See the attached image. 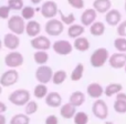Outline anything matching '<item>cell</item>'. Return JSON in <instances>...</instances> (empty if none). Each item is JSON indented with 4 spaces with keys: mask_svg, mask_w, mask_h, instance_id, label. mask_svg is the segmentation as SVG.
<instances>
[{
    "mask_svg": "<svg viewBox=\"0 0 126 124\" xmlns=\"http://www.w3.org/2000/svg\"><path fill=\"white\" fill-rule=\"evenodd\" d=\"M30 98H31V94L28 90L18 89L9 94L8 100L11 104L16 105V106H24L31 100Z\"/></svg>",
    "mask_w": 126,
    "mask_h": 124,
    "instance_id": "6da1fadb",
    "label": "cell"
},
{
    "mask_svg": "<svg viewBox=\"0 0 126 124\" xmlns=\"http://www.w3.org/2000/svg\"><path fill=\"white\" fill-rule=\"evenodd\" d=\"M2 43H3L4 48H7L8 50L10 51L17 50L20 46V38L16 33H12V32L6 33L3 37V40H2Z\"/></svg>",
    "mask_w": 126,
    "mask_h": 124,
    "instance_id": "7c38bea8",
    "label": "cell"
},
{
    "mask_svg": "<svg viewBox=\"0 0 126 124\" xmlns=\"http://www.w3.org/2000/svg\"><path fill=\"white\" fill-rule=\"evenodd\" d=\"M41 30H42V27H41V24H40L39 21L33 20V19L27 21V23H26V33H27L28 37H30V38L37 37V35H40Z\"/></svg>",
    "mask_w": 126,
    "mask_h": 124,
    "instance_id": "5bb4252c",
    "label": "cell"
},
{
    "mask_svg": "<svg viewBox=\"0 0 126 124\" xmlns=\"http://www.w3.org/2000/svg\"><path fill=\"white\" fill-rule=\"evenodd\" d=\"M52 49L59 55H69L73 51V44L67 40H57L52 43Z\"/></svg>",
    "mask_w": 126,
    "mask_h": 124,
    "instance_id": "30bf717a",
    "label": "cell"
},
{
    "mask_svg": "<svg viewBox=\"0 0 126 124\" xmlns=\"http://www.w3.org/2000/svg\"><path fill=\"white\" fill-rule=\"evenodd\" d=\"M109 63L113 69H122L126 65V54L125 52L113 53L109 58Z\"/></svg>",
    "mask_w": 126,
    "mask_h": 124,
    "instance_id": "4fadbf2b",
    "label": "cell"
},
{
    "mask_svg": "<svg viewBox=\"0 0 126 124\" xmlns=\"http://www.w3.org/2000/svg\"><path fill=\"white\" fill-rule=\"evenodd\" d=\"M33 60L38 65L47 64L49 61V54L46 50H35L33 53Z\"/></svg>",
    "mask_w": 126,
    "mask_h": 124,
    "instance_id": "d4e9b609",
    "label": "cell"
},
{
    "mask_svg": "<svg viewBox=\"0 0 126 124\" xmlns=\"http://www.w3.org/2000/svg\"><path fill=\"white\" fill-rule=\"evenodd\" d=\"M8 6L11 10H21L24 7L23 0H8Z\"/></svg>",
    "mask_w": 126,
    "mask_h": 124,
    "instance_id": "8d00e7d4",
    "label": "cell"
},
{
    "mask_svg": "<svg viewBox=\"0 0 126 124\" xmlns=\"http://www.w3.org/2000/svg\"><path fill=\"white\" fill-rule=\"evenodd\" d=\"M7 110H8V107H7L6 103L0 101V114H3L4 112H7Z\"/></svg>",
    "mask_w": 126,
    "mask_h": 124,
    "instance_id": "b9f144b4",
    "label": "cell"
},
{
    "mask_svg": "<svg viewBox=\"0 0 126 124\" xmlns=\"http://www.w3.org/2000/svg\"><path fill=\"white\" fill-rule=\"evenodd\" d=\"M19 81V72L17 69H9L0 75V85L2 88H10Z\"/></svg>",
    "mask_w": 126,
    "mask_h": 124,
    "instance_id": "5b68a950",
    "label": "cell"
},
{
    "mask_svg": "<svg viewBox=\"0 0 126 124\" xmlns=\"http://www.w3.org/2000/svg\"><path fill=\"white\" fill-rule=\"evenodd\" d=\"M67 3L74 9H83L85 6L84 0H67Z\"/></svg>",
    "mask_w": 126,
    "mask_h": 124,
    "instance_id": "f35d334b",
    "label": "cell"
},
{
    "mask_svg": "<svg viewBox=\"0 0 126 124\" xmlns=\"http://www.w3.org/2000/svg\"><path fill=\"white\" fill-rule=\"evenodd\" d=\"M9 124H30V116L26 113L15 114L10 119Z\"/></svg>",
    "mask_w": 126,
    "mask_h": 124,
    "instance_id": "f1b7e54d",
    "label": "cell"
},
{
    "mask_svg": "<svg viewBox=\"0 0 126 124\" xmlns=\"http://www.w3.org/2000/svg\"><path fill=\"white\" fill-rule=\"evenodd\" d=\"M105 32V24L101 21H95L90 26V33L94 37H101Z\"/></svg>",
    "mask_w": 126,
    "mask_h": 124,
    "instance_id": "cb8c5ba5",
    "label": "cell"
},
{
    "mask_svg": "<svg viewBox=\"0 0 126 124\" xmlns=\"http://www.w3.org/2000/svg\"><path fill=\"white\" fill-rule=\"evenodd\" d=\"M124 69H125V73H126V65H125V67H124Z\"/></svg>",
    "mask_w": 126,
    "mask_h": 124,
    "instance_id": "f907efd6",
    "label": "cell"
},
{
    "mask_svg": "<svg viewBox=\"0 0 126 124\" xmlns=\"http://www.w3.org/2000/svg\"><path fill=\"white\" fill-rule=\"evenodd\" d=\"M48 93V87H47V84H43V83H38L33 89V95H34L35 99H39V100L46 99Z\"/></svg>",
    "mask_w": 126,
    "mask_h": 124,
    "instance_id": "484cf974",
    "label": "cell"
},
{
    "mask_svg": "<svg viewBox=\"0 0 126 124\" xmlns=\"http://www.w3.org/2000/svg\"><path fill=\"white\" fill-rule=\"evenodd\" d=\"M30 44L34 50H46L48 51L49 49L52 48L51 40L46 35H37L34 38H31Z\"/></svg>",
    "mask_w": 126,
    "mask_h": 124,
    "instance_id": "8fae6325",
    "label": "cell"
},
{
    "mask_svg": "<svg viewBox=\"0 0 126 124\" xmlns=\"http://www.w3.org/2000/svg\"><path fill=\"white\" fill-rule=\"evenodd\" d=\"M117 35L120 37H126V20L121 22L117 27Z\"/></svg>",
    "mask_w": 126,
    "mask_h": 124,
    "instance_id": "ab89813d",
    "label": "cell"
},
{
    "mask_svg": "<svg viewBox=\"0 0 126 124\" xmlns=\"http://www.w3.org/2000/svg\"><path fill=\"white\" fill-rule=\"evenodd\" d=\"M86 93L90 98L92 99H100L101 96L104 94V89L100 83H90L86 88Z\"/></svg>",
    "mask_w": 126,
    "mask_h": 124,
    "instance_id": "e0dca14e",
    "label": "cell"
},
{
    "mask_svg": "<svg viewBox=\"0 0 126 124\" xmlns=\"http://www.w3.org/2000/svg\"><path fill=\"white\" fill-rule=\"evenodd\" d=\"M20 11H21V15L20 16H21L26 21L32 20L35 16V12H37V11H35V8L32 6H24Z\"/></svg>",
    "mask_w": 126,
    "mask_h": 124,
    "instance_id": "4dcf8cb0",
    "label": "cell"
},
{
    "mask_svg": "<svg viewBox=\"0 0 126 124\" xmlns=\"http://www.w3.org/2000/svg\"><path fill=\"white\" fill-rule=\"evenodd\" d=\"M40 13L46 19H52V18L57 17V15H59V7L55 1L48 0V1H44L42 3Z\"/></svg>",
    "mask_w": 126,
    "mask_h": 124,
    "instance_id": "ba28073f",
    "label": "cell"
},
{
    "mask_svg": "<svg viewBox=\"0 0 126 124\" xmlns=\"http://www.w3.org/2000/svg\"><path fill=\"white\" fill-rule=\"evenodd\" d=\"M96 16H97V12L94 8L84 10L83 13L81 15V24H83L84 27H90L93 22H95Z\"/></svg>",
    "mask_w": 126,
    "mask_h": 124,
    "instance_id": "9a60e30c",
    "label": "cell"
},
{
    "mask_svg": "<svg viewBox=\"0 0 126 124\" xmlns=\"http://www.w3.org/2000/svg\"><path fill=\"white\" fill-rule=\"evenodd\" d=\"M114 47L118 52H126V39L123 37L114 40Z\"/></svg>",
    "mask_w": 126,
    "mask_h": 124,
    "instance_id": "e575fe53",
    "label": "cell"
},
{
    "mask_svg": "<svg viewBox=\"0 0 126 124\" xmlns=\"http://www.w3.org/2000/svg\"><path fill=\"white\" fill-rule=\"evenodd\" d=\"M85 28L83 24H78V23H73L71 26H69L67 28V35H69L71 39H75L79 38L84 33Z\"/></svg>",
    "mask_w": 126,
    "mask_h": 124,
    "instance_id": "44dd1931",
    "label": "cell"
},
{
    "mask_svg": "<svg viewBox=\"0 0 126 124\" xmlns=\"http://www.w3.org/2000/svg\"><path fill=\"white\" fill-rule=\"evenodd\" d=\"M105 124H114L113 122H110V121H106V123H105Z\"/></svg>",
    "mask_w": 126,
    "mask_h": 124,
    "instance_id": "7dc6e473",
    "label": "cell"
},
{
    "mask_svg": "<svg viewBox=\"0 0 126 124\" xmlns=\"http://www.w3.org/2000/svg\"><path fill=\"white\" fill-rule=\"evenodd\" d=\"M46 104L50 107H60L62 105V96L59 92H55V91H52V92H49L47 94L46 99Z\"/></svg>",
    "mask_w": 126,
    "mask_h": 124,
    "instance_id": "2e32d148",
    "label": "cell"
},
{
    "mask_svg": "<svg viewBox=\"0 0 126 124\" xmlns=\"http://www.w3.org/2000/svg\"><path fill=\"white\" fill-rule=\"evenodd\" d=\"M0 124H7V119L3 114H0Z\"/></svg>",
    "mask_w": 126,
    "mask_h": 124,
    "instance_id": "ee69618b",
    "label": "cell"
},
{
    "mask_svg": "<svg viewBox=\"0 0 126 124\" xmlns=\"http://www.w3.org/2000/svg\"><path fill=\"white\" fill-rule=\"evenodd\" d=\"M73 48L80 52H85L90 49V41L85 37H79L74 39Z\"/></svg>",
    "mask_w": 126,
    "mask_h": 124,
    "instance_id": "7402d4cb",
    "label": "cell"
},
{
    "mask_svg": "<svg viewBox=\"0 0 126 124\" xmlns=\"http://www.w3.org/2000/svg\"><path fill=\"white\" fill-rule=\"evenodd\" d=\"M66 78H67V74L64 70H58V71L53 72L51 82H52L54 85H61L62 83H64V81L66 80Z\"/></svg>",
    "mask_w": 126,
    "mask_h": 124,
    "instance_id": "f546056e",
    "label": "cell"
},
{
    "mask_svg": "<svg viewBox=\"0 0 126 124\" xmlns=\"http://www.w3.org/2000/svg\"><path fill=\"white\" fill-rule=\"evenodd\" d=\"M92 112H93L94 116L97 118L98 120H106L109 116V107L105 101L97 99L92 105Z\"/></svg>",
    "mask_w": 126,
    "mask_h": 124,
    "instance_id": "9c48e42d",
    "label": "cell"
},
{
    "mask_svg": "<svg viewBox=\"0 0 126 124\" xmlns=\"http://www.w3.org/2000/svg\"><path fill=\"white\" fill-rule=\"evenodd\" d=\"M116 99H117V100H125L126 101V94L120 92V93L116 94Z\"/></svg>",
    "mask_w": 126,
    "mask_h": 124,
    "instance_id": "7bdbcfd3",
    "label": "cell"
},
{
    "mask_svg": "<svg viewBox=\"0 0 126 124\" xmlns=\"http://www.w3.org/2000/svg\"><path fill=\"white\" fill-rule=\"evenodd\" d=\"M2 47H3V43H2V40H1V39H0V51H1Z\"/></svg>",
    "mask_w": 126,
    "mask_h": 124,
    "instance_id": "bcb514c9",
    "label": "cell"
},
{
    "mask_svg": "<svg viewBox=\"0 0 126 124\" xmlns=\"http://www.w3.org/2000/svg\"><path fill=\"white\" fill-rule=\"evenodd\" d=\"M121 19H122V15L116 9H111L105 13V21H106L107 24H110L112 27L117 26L120 23Z\"/></svg>",
    "mask_w": 126,
    "mask_h": 124,
    "instance_id": "ac0fdd59",
    "label": "cell"
},
{
    "mask_svg": "<svg viewBox=\"0 0 126 124\" xmlns=\"http://www.w3.org/2000/svg\"><path fill=\"white\" fill-rule=\"evenodd\" d=\"M24 62L23 54L17 50L10 51L8 54L4 57V64L10 69H17V68L21 67Z\"/></svg>",
    "mask_w": 126,
    "mask_h": 124,
    "instance_id": "8992f818",
    "label": "cell"
},
{
    "mask_svg": "<svg viewBox=\"0 0 126 124\" xmlns=\"http://www.w3.org/2000/svg\"><path fill=\"white\" fill-rule=\"evenodd\" d=\"M1 93H2V87L0 85V95H1Z\"/></svg>",
    "mask_w": 126,
    "mask_h": 124,
    "instance_id": "c3c4849f",
    "label": "cell"
},
{
    "mask_svg": "<svg viewBox=\"0 0 126 124\" xmlns=\"http://www.w3.org/2000/svg\"><path fill=\"white\" fill-rule=\"evenodd\" d=\"M122 90H123V85L121 83H111L104 89V94L107 98H111V96L120 93Z\"/></svg>",
    "mask_w": 126,
    "mask_h": 124,
    "instance_id": "4316f807",
    "label": "cell"
},
{
    "mask_svg": "<svg viewBox=\"0 0 126 124\" xmlns=\"http://www.w3.org/2000/svg\"><path fill=\"white\" fill-rule=\"evenodd\" d=\"M31 3L34 4V6H38V4H40L42 2V0H30Z\"/></svg>",
    "mask_w": 126,
    "mask_h": 124,
    "instance_id": "f6af8a7d",
    "label": "cell"
},
{
    "mask_svg": "<svg viewBox=\"0 0 126 124\" xmlns=\"http://www.w3.org/2000/svg\"><path fill=\"white\" fill-rule=\"evenodd\" d=\"M83 74H84V65H83V63H78L75 68L72 70L70 78L72 81L76 82V81H80L83 78Z\"/></svg>",
    "mask_w": 126,
    "mask_h": 124,
    "instance_id": "83f0119b",
    "label": "cell"
},
{
    "mask_svg": "<svg viewBox=\"0 0 126 124\" xmlns=\"http://www.w3.org/2000/svg\"><path fill=\"white\" fill-rule=\"evenodd\" d=\"M44 31L50 37H59L64 31V23L60 19H48L44 24Z\"/></svg>",
    "mask_w": 126,
    "mask_h": 124,
    "instance_id": "7a4b0ae2",
    "label": "cell"
},
{
    "mask_svg": "<svg viewBox=\"0 0 126 124\" xmlns=\"http://www.w3.org/2000/svg\"><path fill=\"white\" fill-rule=\"evenodd\" d=\"M76 113V106H74L73 104H71L70 102L62 104L60 107V115L62 116L65 120H70V119H73L74 115Z\"/></svg>",
    "mask_w": 126,
    "mask_h": 124,
    "instance_id": "d6986e66",
    "label": "cell"
},
{
    "mask_svg": "<svg viewBox=\"0 0 126 124\" xmlns=\"http://www.w3.org/2000/svg\"><path fill=\"white\" fill-rule=\"evenodd\" d=\"M35 79L39 83H43V84H48L49 82H51L53 75V70L51 67H49L48 64H42L39 65L38 69L35 70Z\"/></svg>",
    "mask_w": 126,
    "mask_h": 124,
    "instance_id": "52a82bcc",
    "label": "cell"
},
{
    "mask_svg": "<svg viewBox=\"0 0 126 124\" xmlns=\"http://www.w3.org/2000/svg\"><path fill=\"white\" fill-rule=\"evenodd\" d=\"M38 109H39V105H38L37 101L30 100L26 105H24V113L28 114V115H32V114L37 113Z\"/></svg>",
    "mask_w": 126,
    "mask_h": 124,
    "instance_id": "d6a6232c",
    "label": "cell"
},
{
    "mask_svg": "<svg viewBox=\"0 0 126 124\" xmlns=\"http://www.w3.org/2000/svg\"><path fill=\"white\" fill-rule=\"evenodd\" d=\"M124 9H125V12H126V0H125V3H124Z\"/></svg>",
    "mask_w": 126,
    "mask_h": 124,
    "instance_id": "681fc988",
    "label": "cell"
},
{
    "mask_svg": "<svg viewBox=\"0 0 126 124\" xmlns=\"http://www.w3.org/2000/svg\"><path fill=\"white\" fill-rule=\"evenodd\" d=\"M8 29L10 32L21 35L26 32V20L21 16H11L8 19Z\"/></svg>",
    "mask_w": 126,
    "mask_h": 124,
    "instance_id": "3957f363",
    "label": "cell"
},
{
    "mask_svg": "<svg viewBox=\"0 0 126 124\" xmlns=\"http://www.w3.org/2000/svg\"><path fill=\"white\" fill-rule=\"evenodd\" d=\"M59 16H60V20L64 23V26H71L75 22V16L73 12H70L69 15H64L61 10L59 9Z\"/></svg>",
    "mask_w": 126,
    "mask_h": 124,
    "instance_id": "1f68e13d",
    "label": "cell"
},
{
    "mask_svg": "<svg viewBox=\"0 0 126 124\" xmlns=\"http://www.w3.org/2000/svg\"><path fill=\"white\" fill-rule=\"evenodd\" d=\"M114 110H115V112H117L120 114L126 113V101L116 99V101L114 102Z\"/></svg>",
    "mask_w": 126,
    "mask_h": 124,
    "instance_id": "d590c367",
    "label": "cell"
},
{
    "mask_svg": "<svg viewBox=\"0 0 126 124\" xmlns=\"http://www.w3.org/2000/svg\"><path fill=\"white\" fill-rule=\"evenodd\" d=\"M69 102L73 104L74 106H81L83 103L85 102V94L81 91H74L73 93L70 95Z\"/></svg>",
    "mask_w": 126,
    "mask_h": 124,
    "instance_id": "603a6c76",
    "label": "cell"
},
{
    "mask_svg": "<svg viewBox=\"0 0 126 124\" xmlns=\"http://www.w3.org/2000/svg\"><path fill=\"white\" fill-rule=\"evenodd\" d=\"M74 124H87L89 123V115L85 112H76L73 118Z\"/></svg>",
    "mask_w": 126,
    "mask_h": 124,
    "instance_id": "836d02e7",
    "label": "cell"
},
{
    "mask_svg": "<svg viewBox=\"0 0 126 124\" xmlns=\"http://www.w3.org/2000/svg\"><path fill=\"white\" fill-rule=\"evenodd\" d=\"M10 11L11 9L9 8L8 4L0 6V19H9L10 18Z\"/></svg>",
    "mask_w": 126,
    "mask_h": 124,
    "instance_id": "74e56055",
    "label": "cell"
},
{
    "mask_svg": "<svg viewBox=\"0 0 126 124\" xmlns=\"http://www.w3.org/2000/svg\"><path fill=\"white\" fill-rule=\"evenodd\" d=\"M109 51L105 48H98L92 53L90 58V63L94 68H102L107 61H109Z\"/></svg>",
    "mask_w": 126,
    "mask_h": 124,
    "instance_id": "277c9868",
    "label": "cell"
},
{
    "mask_svg": "<svg viewBox=\"0 0 126 124\" xmlns=\"http://www.w3.org/2000/svg\"><path fill=\"white\" fill-rule=\"evenodd\" d=\"M44 124H59V119L58 116H55L54 114H51V115H48L44 121Z\"/></svg>",
    "mask_w": 126,
    "mask_h": 124,
    "instance_id": "60d3db41",
    "label": "cell"
},
{
    "mask_svg": "<svg viewBox=\"0 0 126 124\" xmlns=\"http://www.w3.org/2000/svg\"><path fill=\"white\" fill-rule=\"evenodd\" d=\"M111 0H94L93 1V8L98 13H106L109 10H111Z\"/></svg>",
    "mask_w": 126,
    "mask_h": 124,
    "instance_id": "ffe728a7",
    "label": "cell"
}]
</instances>
